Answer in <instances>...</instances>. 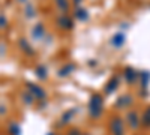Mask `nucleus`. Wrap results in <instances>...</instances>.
I'll return each mask as SVG.
<instances>
[{"instance_id": "obj_1", "label": "nucleus", "mask_w": 150, "mask_h": 135, "mask_svg": "<svg viewBox=\"0 0 150 135\" xmlns=\"http://www.w3.org/2000/svg\"><path fill=\"white\" fill-rule=\"evenodd\" d=\"M57 3L60 5V8L63 9V11H66V9H68V3H65V0H57Z\"/></svg>"}]
</instances>
